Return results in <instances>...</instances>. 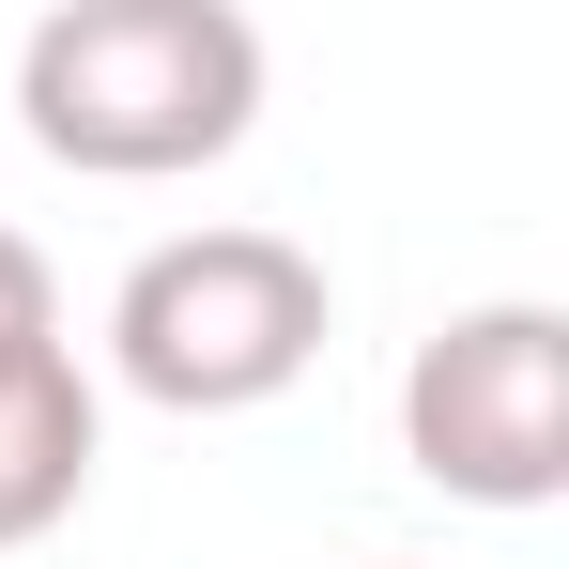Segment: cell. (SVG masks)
Returning <instances> with one entry per match:
<instances>
[{"mask_svg": "<svg viewBox=\"0 0 569 569\" xmlns=\"http://www.w3.org/2000/svg\"><path fill=\"white\" fill-rule=\"evenodd\" d=\"M16 123L78 186L216 170L262 123V16L247 0H47L16 47Z\"/></svg>", "mask_w": 569, "mask_h": 569, "instance_id": "6da1fadb", "label": "cell"}, {"mask_svg": "<svg viewBox=\"0 0 569 569\" xmlns=\"http://www.w3.org/2000/svg\"><path fill=\"white\" fill-rule=\"evenodd\" d=\"M323 323H339V292L292 231H170L108 292V370L154 416H262L308 385Z\"/></svg>", "mask_w": 569, "mask_h": 569, "instance_id": "7a4b0ae2", "label": "cell"}, {"mask_svg": "<svg viewBox=\"0 0 569 569\" xmlns=\"http://www.w3.org/2000/svg\"><path fill=\"white\" fill-rule=\"evenodd\" d=\"M400 462L492 523L555 508L569 492V308H539V292L447 308L400 370Z\"/></svg>", "mask_w": 569, "mask_h": 569, "instance_id": "3957f363", "label": "cell"}, {"mask_svg": "<svg viewBox=\"0 0 569 569\" xmlns=\"http://www.w3.org/2000/svg\"><path fill=\"white\" fill-rule=\"evenodd\" d=\"M93 447H108V416H93V370H78L62 339L0 355V555H31V539L78 523Z\"/></svg>", "mask_w": 569, "mask_h": 569, "instance_id": "277c9868", "label": "cell"}, {"mask_svg": "<svg viewBox=\"0 0 569 569\" xmlns=\"http://www.w3.org/2000/svg\"><path fill=\"white\" fill-rule=\"evenodd\" d=\"M31 339H62V278L31 231H0V355H31Z\"/></svg>", "mask_w": 569, "mask_h": 569, "instance_id": "5b68a950", "label": "cell"}, {"mask_svg": "<svg viewBox=\"0 0 569 569\" xmlns=\"http://www.w3.org/2000/svg\"><path fill=\"white\" fill-rule=\"evenodd\" d=\"M385 569H416V555H385Z\"/></svg>", "mask_w": 569, "mask_h": 569, "instance_id": "8992f818", "label": "cell"}]
</instances>
